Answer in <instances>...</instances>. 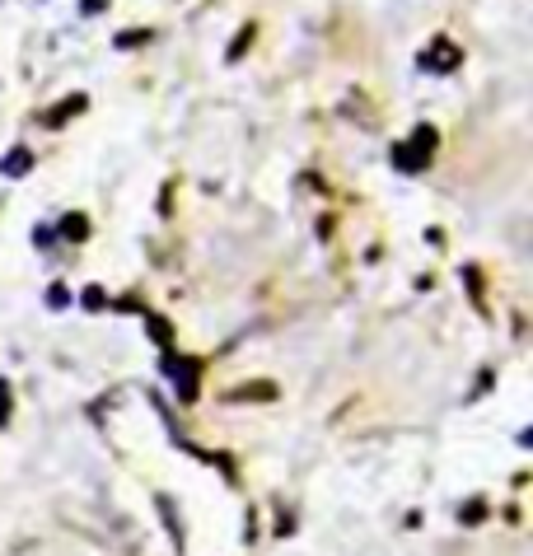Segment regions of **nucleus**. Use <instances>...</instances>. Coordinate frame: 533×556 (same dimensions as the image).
I'll return each mask as SVG.
<instances>
[{
	"mask_svg": "<svg viewBox=\"0 0 533 556\" xmlns=\"http://www.w3.org/2000/svg\"><path fill=\"white\" fill-rule=\"evenodd\" d=\"M85 234H89V220H85V215H80V211H71V215H66V220H61V239L80 243V239H85Z\"/></svg>",
	"mask_w": 533,
	"mask_h": 556,
	"instance_id": "6",
	"label": "nucleus"
},
{
	"mask_svg": "<svg viewBox=\"0 0 533 556\" xmlns=\"http://www.w3.org/2000/svg\"><path fill=\"white\" fill-rule=\"evenodd\" d=\"M47 304H52V309H66V290H52V295H47Z\"/></svg>",
	"mask_w": 533,
	"mask_h": 556,
	"instance_id": "12",
	"label": "nucleus"
},
{
	"mask_svg": "<svg viewBox=\"0 0 533 556\" xmlns=\"http://www.w3.org/2000/svg\"><path fill=\"white\" fill-rule=\"evenodd\" d=\"M80 304H85V309H103V290H85V295H80Z\"/></svg>",
	"mask_w": 533,
	"mask_h": 556,
	"instance_id": "9",
	"label": "nucleus"
},
{
	"mask_svg": "<svg viewBox=\"0 0 533 556\" xmlns=\"http://www.w3.org/2000/svg\"><path fill=\"white\" fill-rule=\"evenodd\" d=\"M5 421H10V384L0 379V426H5Z\"/></svg>",
	"mask_w": 533,
	"mask_h": 556,
	"instance_id": "7",
	"label": "nucleus"
},
{
	"mask_svg": "<svg viewBox=\"0 0 533 556\" xmlns=\"http://www.w3.org/2000/svg\"><path fill=\"white\" fill-rule=\"evenodd\" d=\"M33 239L43 243V248H52V243H57V229H43V225H38V229H33Z\"/></svg>",
	"mask_w": 533,
	"mask_h": 556,
	"instance_id": "10",
	"label": "nucleus"
},
{
	"mask_svg": "<svg viewBox=\"0 0 533 556\" xmlns=\"http://www.w3.org/2000/svg\"><path fill=\"white\" fill-rule=\"evenodd\" d=\"M29 169H33V150H24V145H15L10 155L0 159V173H5V178H24Z\"/></svg>",
	"mask_w": 533,
	"mask_h": 556,
	"instance_id": "4",
	"label": "nucleus"
},
{
	"mask_svg": "<svg viewBox=\"0 0 533 556\" xmlns=\"http://www.w3.org/2000/svg\"><path fill=\"white\" fill-rule=\"evenodd\" d=\"M459 61H463V52H459L454 43H445V38H435L431 52H421V66H426V71H440V75L454 71Z\"/></svg>",
	"mask_w": 533,
	"mask_h": 556,
	"instance_id": "3",
	"label": "nucleus"
},
{
	"mask_svg": "<svg viewBox=\"0 0 533 556\" xmlns=\"http://www.w3.org/2000/svg\"><path fill=\"white\" fill-rule=\"evenodd\" d=\"M80 10H85V15H103V10H108V0H80Z\"/></svg>",
	"mask_w": 533,
	"mask_h": 556,
	"instance_id": "11",
	"label": "nucleus"
},
{
	"mask_svg": "<svg viewBox=\"0 0 533 556\" xmlns=\"http://www.w3.org/2000/svg\"><path fill=\"white\" fill-rule=\"evenodd\" d=\"M431 150H435V131L417 127V131H412V141L393 145V169H398V173H421V169H426V159H431Z\"/></svg>",
	"mask_w": 533,
	"mask_h": 556,
	"instance_id": "1",
	"label": "nucleus"
},
{
	"mask_svg": "<svg viewBox=\"0 0 533 556\" xmlns=\"http://www.w3.org/2000/svg\"><path fill=\"white\" fill-rule=\"evenodd\" d=\"M150 33H117V47H141Z\"/></svg>",
	"mask_w": 533,
	"mask_h": 556,
	"instance_id": "8",
	"label": "nucleus"
},
{
	"mask_svg": "<svg viewBox=\"0 0 533 556\" xmlns=\"http://www.w3.org/2000/svg\"><path fill=\"white\" fill-rule=\"evenodd\" d=\"M164 374L178 384V398L183 402H197V360H183V356H164Z\"/></svg>",
	"mask_w": 533,
	"mask_h": 556,
	"instance_id": "2",
	"label": "nucleus"
},
{
	"mask_svg": "<svg viewBox=\"0 0 533 556\" xmlns=\"http://www.w3.org/2000/svg\"><path fill=\"white\" fill-rule=\"evenodd\" d=\"M80 108H85V94H71V99L61 103L57 113H47V127H61V122H71V117L80 113Z\"/></svg>",
	"mask_w": 533,
	"mask_h": 556,
	"instance_id": "5",
	"label": "nucleus"
}]
</instances>
